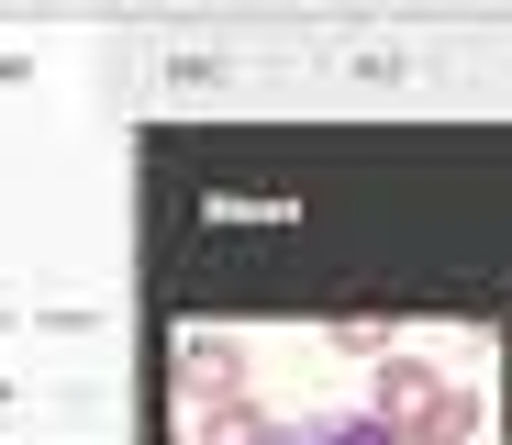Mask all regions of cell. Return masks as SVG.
<instances>
[{
    "mask_svg": "<svg viewBox=\"0 0 512 445\" xmlns=\"http://www.w3.org/2000/svg\"><path fill=\"white\" fill-rule=\"evenodd\" d=\"M279 445H412V434L379 412H334V423H279Z\"/></svg>",
    "mask_w": 512,
    "mask_h": 445,
    "instance_id": "cell-4",
    "label": "cell"
},
{
    "mask_svg": "<svg viewBox=\"0 0 512 445\" xmlns=\"http://www.w3.org/2000/svg\"><path fill=\"white\" fill-rule=\"evenodd\" d=\"M190 445H279V423H268V412H256V401H212Z\"/></svg>",
    "mask_w": 512,
    "mask_h": 445,
    "instance_id": "cell-5",
    "label": "cell"
},
{
    "mask_svg": "<svg viewBox=\"0 0 512 445\" xmlns=\"http://www.w3.org/2000/svg\"><path fill=\"white\" fill-rule=\"evenodd\" d=\"M435 390H446V379H435V356H379V368H368V412H379V423H412Z\"/></svg>",
    "mask_w": 512,
    "mask_h": 445,
    "instance_id": "cell-2",
    "label": "cell"
},
{
    "mask_svg": "<svg viewBox=\"0 0 512 445\" xmlns=\"http://www.w3.org/2000/svg\"><path fill=\"white\" fill-rule=\"evenodd\" d=\"M167 379H179V401H201V412L212 401H245V345L201 323V334H179V368H167Z\"/></svg>",
    "mask_w": 512,
    "mask_h": 445,
    "instance_id": "cell-1",
    "label": "cell"
},
{
    "mask_svg": "<svg viewBox=\"0 0 512 445\" xmlns=\"http://www.w3.org/2000/svg\"><path fill=\"white\" fill-rule=\"evenodd\" d=\"M401 434H412V445H479V390H457V379H446V390L423 401Z\"/></svg>",
    "mask_w": 512,
    "mask_h": 445,
    "instance_id": "cell-3",
    "label": "cell"
},
{
    "mask_svg": "<svg viewBox=\"0 0 512 445\" xmlns=\"http://www.w3.org/2000/svg\"><path fill=\"white\" fill-rule=\"evenodd\" d=\"M334 345L368 356V368H379V356H401V334H390V323H368V312H357V323H334Z\"/></svg>",
    "mask_w": 512,
    "mask_h": 445,
    "instance_id": "cell-6",
    "label": "cell"
}]
</instances>
